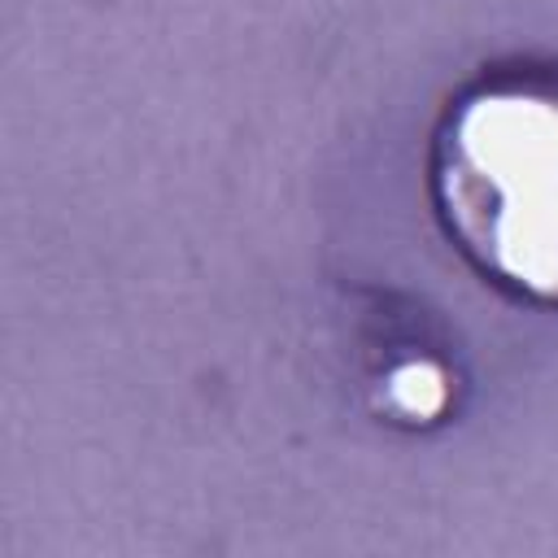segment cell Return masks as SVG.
<instances>
[{
	"label": "cell",
	"mask_w": 558,
	"mask_h": 558,
	"mask_svg": "<svg viewBox=\"0 0 558 558\" xmlns=\"http://www.w3.org/2000/svg\"><path fill=\"white\" fill-rule=\"evenodd\" d=\"M427 201L484 288L558 310V57H501L453 87L427 140Z\"/></svg>",
	"instance_id": "6da1fadb"
},
{
	"label": "cell",
	"mask_w": 558,
	"mask_h": 558,
	"mask_svg": "<svg viewBox=\"0 0 558 558\" xmlns=\"http://www.w3.org/2000/svg\"><path fill=\"white\" fill-rule=\"evenodd\" d=\"M453 401L449 371L436 357H401L379 379V414L405 427L436 423Z\"/></svg>",
	"instance_id": "7a4b0ae2"
}]
</instances>
